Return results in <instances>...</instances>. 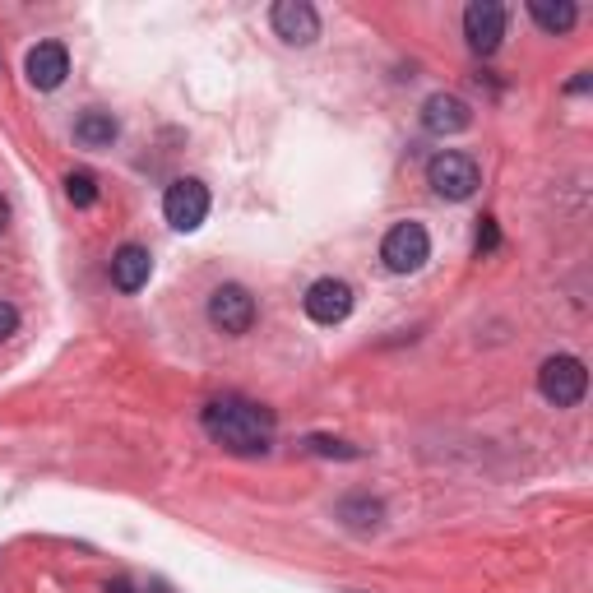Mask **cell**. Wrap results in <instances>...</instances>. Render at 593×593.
<instances>
[{
	"label": "cell",
	"instance_id": "18",
	"mask_svg": "<svg viewBox=\"0 0 593 593\" xmlns=\"http://www.w3.org/2000/svg\"><path fill=\"white\" fill-rule=\"evenodd\" d=\"M14 329H19V311H14L10 302H0V343L10 339Z\"/></svg>",
	"mask_w": 593,
	"mask_h": 593
},
{
	"label": "cell",
	"instance_id": "15",
	"mask_svg": "<svg viewBox=\"0 0 593 593\" xmlns=\"http://www.w3.org/2000/svg\"><path fill=\"white\" fill-rule=\"evenodd\" d=\"M339 519H353V529L371 533V529H380V505L366 501V496H348V501L339 505Z\"/></svg>",
	"mask_w": 593,
	"mask_h": 593
},
{
	"label": "cell",
	"instance_id": "13",
	"mask_svg": "<svg viewBox=\"0 0 593 593\" xmlns=\"http://www.w3.org/2000/svg\"><path fill=\"white\" fill-rule=\"evenodd\" d=\"M116 135H121V126H116V116L102 112V107H89V112L75 121V139L84 149H112Z\"/></svg>",
	"mask_w": 593,
	"mask_h": 593
},
{
	"label": "cell",
	"instance_id": "11",
	"mask_svg": "<svg viewBox=\"0 0 593 593\" xmlns=\"http://www.w3.org/2000/svg\"><path fill=\"white\" fill-rule=\"evenodd\" d=\"M422 126L441 139L459 135V130L473 126V107H468L464 98H455V93H431V98L422 102Z\"/></svg>",
	"mask_w": 593,
	"mask_h": 593
},
{
	"label": "cell",
	"instance_id": "19",
	"mask_svg": "<svg viewBox=\"0 0 593 593\" xmlns=\"http://www.w3.org/2000/svg\"><path fill=\"white\" fill-rule=\"evenodd\" d=\"M496 251V218H482V232H478V255Z\"/></svg>",
	"mask_w": 593,
	"mask_h": 593
},
{
	"label": "cell",
	"instance_id": "12",
	"mask_svg": "<svg viewBox=\"0 0 593 593\" xmlns=\"http://www.w3.org/2000/svg\"><path fill=\"white\" fill-rule=\"evenodd\" d=\"M149 274H153V255L144 251V246H135V241H126V246L112 255V283L121 292L149 288Z\"/></svg>",
	"mask_w": 593,
	"mask_h": 593
},
{
	"label": "cell",
	"instance_id": "2",
	"mask_svg": "<svg viewBox=\"0 0 593 593\" xmlns=\"http://www.w3.org/2000/svg\"><path fill=\"white\" fill-rule=\"evenodd\" d=\"M427 186L441 195V200L459 204V200H473L482 186V167L468 158V153H436L427 163Z\"/></svg>",
	"mask_w": 593,
	"mask_h": 593
},
{
	"label": "cell",
	"instance_id": "14",
	"mask_svg": "<svg viewBox=\"0 0 593 593\" xmlns=\"http://www.w3.org/2000/svg\"><path fill=\"white\" fill-rule=\"evenodd\" d=\"M529 19L556 38V33H570V28H575L580 10H575V0H529Z\"/></svg>",
	"mask_w": 593,
	"mask_h": 593
},
{
	"label": "cell",
	"instance_id": "8",
	"mask_svg": "<svg viewBox=\"0 0 593 593\" xmlns=\"http://www.w3.org/2000/svg\"><path fill=\"white\" fill-rule=\"evenodd\" d=\"M464 38L478 56H492L505 38V5H496V0H473L464 10Z\"/></svg>",
	"mask_w": 593,
	"mask_h": 593
},
{
	"label": "cell",
	"instance_id": "6",
	"mask_svg": "<svg viewBox=\"0 0 593 593\" xmlns=\"http://www.w3.org/2000/svg\"><path fill=\"white\" fill-rule=\"evenodd\" d=\"M163 214H167V223H172L177 232L204 228V218H209V186L195 181V177L172 181L167 195H163Z\"/></svg>",
	"mask_w": 593,
	"mask_h": 593
},
{
	"label": "cell",
	"instance_id": "3",
	"mask_svg": "<svg viewBox=\"0 0 593 593\" xmlns=\"http://www.w3.org/2000/svg\"><path fill=\"white\" fill-rule=\"evenodd\" d=\"M589 390V371H584L580 357L556 353L538 366V394H543L552 408H575Z\"/></svg>",
	"mask_w": 593,
	"mask_h": 593
},
{
	"label": "cell",
	"instance_id": "21",
	"mask_svg": "<svg viewBox=\"0 0 593 593\" xmlns=\"http://www.w3.org/2000/svg\"><path fill=\"white\" fill-rule=\"evenodd\" d=\"M144 593H172V589H167V584H158V580H153V584H149V589H144Z\"/></svg>",
	"mask_w": 593,
	"mask_h": 593
},
{
	"label": "cell",
	"instance_id": "5",
	"mask_svg": "<svg viewBox=\"0 0 593 593\" xmlns=\"http://www.w3.org/2000/svg\"><path fill=\"white\" fill-rule=\"evenodd\" d=\"M255 316H260V306H255V297L241 283H223V288L209 292V320H214V329H223V334H251Z\"/></svg>",
	"mask_w": 593,
	"mask_h": 593
},
{
	"label": "cell",
	"instance_id": "17",
	"mask_svg": "<svg viewBox=\"0 0 593 593\" xmlns=\"http://www.w3.org/2000/svg\"><path fill=\"white\" fill-rule=\"evenodd\" d=\"M306 450H311V455H334V459H357L362 455V450H353V445H343V441H329V436H311Z\"/></svg>",
	"mask_w": 593,
	"mask_h": 593
},
{
	"label": "cell",
	"instance_id": "22",
	"mask_svg": "<svg viewBox=\"0 0 593 593\" xmlns=\"http://www.w3.org/2000/svg\"><path fill=\"white\" fill-rule=\"evenodd\" d=\"M107 593H130V584H112V589H107Z\"/></svg>",
	"mask_w": 593,
	"mask_h": 593
},
{
	"label": "cell",
	"instance_id": "4",
	"mask_svg": "<svg viewBox=\"0 0 593 593\" xmlns=\"http://www.w3.org/2000/svg\"><path fill=\"white\" fill-rule=\"evenodd\" d=\"M380 260L390 274H417L431 260V237L422 223H394L380 241Z\"/></svg>",
	"mask_w": 593,
	"mask_h": 593
},
{
	"label": "cell",
	"instance_id": "16",
	"mask_svg": "<svg viewBox=\"0 0 593 593\" xmlns=\"http://www.w3.org/2000/svg\"><path fill=\"white\" fill-rule=\"evenodd\" d=\"M65 195H70L75 209H89V204L98 200V181H93V172H70V177H65Z\"/></svg>",
	"mask_w": 593,
	"mask_h": 593
},
{
	"label": "cell",
	"instance_id": "10",
	"mask_svg": "<svg viewBox=\"0 0 593 593\" xmlns=\"http://www.w3.org/2000/svg\"><path fill=\"white\" fill-rule=\"evenodd\" d=\"M24 70L33 89H42V93L61 89L65 75H70V51H65V42H38V47L28 51Z\"/></svg>",
	"mask_w": 593,
	"mask_h": 593
},
{
	"label": "cell",
	"instance_id": "20",
	"mask_svg": "<svg viewBox=\"0 0 593 593\" xmlns=\"http://www.w3.org/2000/svg\"><path fill=\"white\" fill-rule=\"evenodd\" d=\"M5 223H10V204H5V195H0V232H5Z\"/></svg>",
	"mask_w": 593,
	"mask_h": 593
},
{
	"label": "cell",
	"instance_id": "9",
	"mask_svg": "<svg viewBox=\"0 0 593 593\" xmlns=\"http://www.w3.org/2000/svg\"><path fill=\"white\" fill-rule=\"evenodd\" d=\"M269 24H274V33L288 47H311V42L320 38V14L316 5H306V0H278L274 14H269Z\"/></svg>",
	"mask_w": 593,
	"mask_h": 593
},
{
	"label": "cell",
	"instance_id": "7",
	"mask_svg": "<svg viewBox=\"0 0 593 593\" xmlns=\"http://www.w3.org/2000/svg\"><path fill=\"white\" fill-rule=\"evenodd\" d=\"M302 306L316 325H343V320L353 316V288H348L343 278H316V283L306 288Z\"/></svg>",
	"mask_w": 593,
	"mask_h": 593
},
{
	"label": "cell",
	"instance_id": "1",
	"mask_svg": "<svg viewBox=\"0 0 593 593\" xmlns=\"http://www.w3.org/2000/svg\"><path fill=\"white\" fill-rule=\"evenodd\" d=\"M204 431L209 441H218L228 455H265L274 445V413L241 394H228V399H214L204 408Z\"/></svg>",
	"mask_w": 593,
	"mask_h": 593
}]
</instances>
